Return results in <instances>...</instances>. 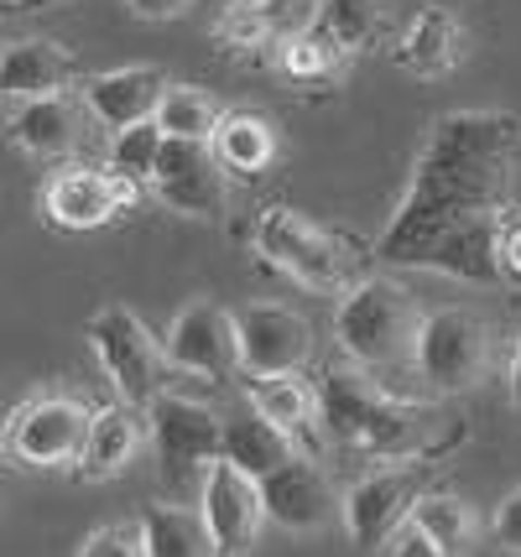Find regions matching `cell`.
<instances>
[{
  "mask_svg": "<svg viewBox=\"0 0 521 557\" xmlns=\"http://www.w3.org/2000/svg\"><path fill=\"white\" fill-rule=\"evenodd\" d=\"M78 557H147V547H141V527H131V521L95 527V532L84 536Z\"/></svg>",
  "mask_w": 521,
  "mask_h": 557,
  "instance_id": "31",
  "label": "cell"
},
{
  "mask_svg": "<svg viewBox=\"0 0 521 557\" xmlns=\"http://www.w3.org/2000/svg\"><path fill=\"white\" fill-rule=\"evenodd\" d=\"M168 360L183 375H199V381H230L240 375V344H235V313L220 302H188L168 329Z\"/></svg>",
  "mask_w": 521,
  "mask_h": 557,
  "instance_id": "14",
  "label": "cell"
},
{
  "mask_svg": "<svg viewBox=\"0 0 521 557\" xmlns=\"http://www.w3.org/2000/svg\"><path fill=\"white\" fill-rule=\"evenodd\" d=\"M427 463H381L371 474H360L345 490V532L355 547H386L401 532V521H412V506L422 495Z\"/></svg>",
  "mask_w": 521,
  "mask_h": 557,
  "instance_id": "10",
  "label": "cell"
},
{
  "mask_svg": "<svg viewBox=\"0 0 521 557\" xmlns=\"http://www.w3.org/2000/svg\"><path fill=\"white\" fill-rule=\"evenodd\" d=\"M392 557H444V553H438L427 536H418L412 527H407V532H397V547H392Z\"/></svg>",
  "mask_w": 521,
  "mask_h": 557,
  "instance_id": "35",
  "label": "cell"
},
{
  "mask_svg": "<svg viewBox=\"0 0 521 557\" xmlns=\"http://www.w3.org/2000/svg\"><path fill=\"white\" fill-rule=\"evenodd\" d=\"M141 437H147V422L136 407H100L95 422H89V443H84V459H78V474L84 480H115L131 469L136 459V448H141Z\"/></svg>",
  "mask_w": 521,
  "mask_h": 557,
  "instance_id": "21",
  "label": "cell"
},
{
  "mask_svg": "<svg viewBox=\"0 0 521 557\" xmlns=\"http://www.w3.org/2000/svg\"><path fill=\"white\" fill-rule=\"evenodd\" d=\"M261 500H266V521L298 536H313L323 527H334V521H345V495L334 490V480L313 459H293L276 474H266Z\"/></svg>",
  "mask_w": 521,
  "mask_h": 557,
  "instance_id": "15",
  "label": "cell"
},
{
  "mask_svg": "<svg viewBox=\"0 0 521 557\" xmlns=\"http://www.w3.org/2000/svg\"><path fill=\"white\" fill-rule=\"evenodd\" d=\"M147 428H151V443H157V459H162V480H194L214 459H224V417L214 407H203L194 396H157L147 407Z\"/></svg>",
  "mask_w": 521,
  "mask_h": 557,
  "instance_id": "8",
  "label": "cell"
},
{
  "mask_svg": "<svg viewBox=\"0 0 521 557\" xmlns=\"http://www.w3.org/2000/svg\"><path fill=\"white\" fill-rule=\"evenodd\" d=\"M418 375L433 391H474L491 364H496V329L480 308H438V313L422 318V334H418Z\"/></svg>",
  "mask_w": 521,
  "mask_h": 557,
  "instance_id": "6",
  "label": "cell"
},
{
  "mask_svg": "<svg viewBox=\"0 0 521 557\" xmlns=\"http://www.w3.org/2000/svg\"><path fill=\"white\" fill-rule=\"evenodd\" d=\"M173 84H168V73L151 69V63H131V69H110V73H95V78H84V104H89V115L115 136V131H131V125H147L157 121V104L168 95Z\"/></svg>",
  "mask_w": 521,
  "mask_h": 557,
  "instance_id": "16",
  "label": "cell"
},
{
  "mask_svg": "<svg viewBox=\"0 0 521 557\" xmlns=\"http://www.w3.org/2000/svg\"><path fill=\"white\" fill-rule=\"evenodd\" d=\"M125 5H131V16H141V22H177V16L194 11V0H125Z\"/></svg>",
  "mask_w": 521,
  "mask_h": 557,
  "instance_id": "34",
  "label": "cell"
},
{
  "mask_svg": "<svg viewBox=\"0 0 521 557\" xmlns=\"http://www.w3.org/2000/svg\"><path fill=\"white\" fill-rule=\"evenodd\" d=\"M418 536H427L444 557H464L480 542V516H474L470 500L448 495V490H427L418 506H412V521H407Z\"/></svg>",
  "mask_w": 521,
  "mask_h": 557,
  "instance_id": "25",
  "label": "cell"
},
{
  "mask_svg": "<svg viewBox=\"0 0 521 557\" xmlns=\"http://www.w3.org/2000/svg\"><path fill=\"white\" fill-rule=\"evenodd\" d=\"M339 63H345V48L313 26V32H287L276 42V69L287 73L293 84H334L339 78Z\"/></svg>",
  "mask_w": 521,
  "mask_h": 557,
  "instance_id": "27",
  "label": "cell"
},
{
  "mask_svg": "<svg viewBox=\"0 0 521 557\" xmlns=\"http://www.w3.org/2000/svg\"><path fill=\"white\" fill-rule=\"evenodd\" d=\"M235 5H246V11H266V5H276V0H235Z\"/></svg>",
  "mask_w": 521,
  "mask_h": 557,
  "instance_id": "36",
  "label": "cell"
},
{
  "mask_svg": "<svg viewBox=\"0 0 521 557\" xmlns=\"http://www.w3.org/2000/svg\"><path fill=\"white\" fill-rule=\"evenodd\" d=\"M491 536H496V547H506V553L521 557V485L496 506V516H491Z\"/></svg>",
  "mask_w": 521,
  "mask_h": 557,
  "instance_id": "32",
  "label": "cell"
},
{
  "mask_svg": "<svg viewBox=\"0 0 521 557\" xmlns=\"http://www.w3.org/2000/svg\"><path fill=\"white\" fill-rule=\"evenodd\" d=\"M89 104L84 95H48V99H26L11 110V141L22 146L26 157H42V162H58V157H74L84 136H89Z\"/></svg>",
  "mask_w": 521,
  "mask_h": 557,
  "instance_id": "17",
  "label": "cell"
},
{
  "mask_svg": "<svg viewBox=\"0 0 521 557\" xmlns=\"http://www.w3.org/2000/svg\"><path fill=\"white\" fill-rule=\"evenodd\" d=\"M422 308L412 302V292L392 282V276H360L355 287L339 297L334 313V334L349 364L360 370H397L412 364L422 334Z\"/></svg>",
  "mask_w": 521,
  "mask_h": 557,
  "instance_id": "3",
  "label": "cell"
},
{
  "mask_svg": "<svg viewBox=\"0 0 521 557\" xmlns=\"http://www.w3.org/2000/svg\"><path fill=\"white\" fill-rule=\"evenodd\" d=\"M136 527L147 557H220L199 506H147Z\"/></svg>",
  "mask_w": 521,
  "mask_h": 557,
  "instance_id": "24",
  "label": "cell"
},
{
  "mask_svg": "<svg viewBox=\"0 0 521 557\" xmlns=\"http://www.w3.org/2000/svg\"><path fill=\"white\" fill-rule=\"evenodd\" d=\"M224 459L235 469H246L250 480H266V474H276L282 463L302 459V454L293 448V437L276 433L256 407H246V412L224 417Z\"/></svg>",
  "mask_w": 521,
  "mask_h": 557,
  "instance_id": "22",
  "label": "cell"
},
{
  "mask_svg": "<svg viewBox=\"0 0 521 557\" xmlns=\"http://www.w3.org/2000/svg\"><path fill=\"white\" fill-rule=\"evenodd\" d=\"M95 412L74 396H32L5 422V454L26 469H78Z\"/></svg>",
  "mask_w": 521,
  "mask_h": 557,
  "instance_id": "7",
  "label": "cell"
},
{
  "mask_svg": "<svg viewBox=\"0 0 521 557\" xmlns=\"http://www.w3.org/2000/svg\"><path fill=\"white\" fill-rule=\"evenodd\" d=\"M209 146H214V157L224 162L230 177H256V172L272 168L276 157V125L261 110H224Z\"/></svg>",
  "mask_w": 521,
  "mask_h": 557,
  "instance_id": "23",
  "label": "cell"
},
{
  "mask_svg": "<svg viewBox=\"0 0 521 557\" xmlns=\"http://www.w3.org/2000/svg\"><path fill=\"white\" fill-rule=\"evenodd\" d=\"M141 183H131L110 168H63L42 188V214L58 230H104L110 219H121L125 209H136Z\"/></svg>",
  "mask_w": 521,
  "mask_h": 557,
  "instance_id": "13",
  "label": "cell"
},
{
  "mask_svg": "<svg viewBox=\"0 0 521 557\" xmlns=\"http://www.w3.org/2000/svg\"><path fill=\"white\" fill-rule=\"evenodd\" d=\"M147 188L183 219H220L230 203V172L209 141H168Z\"/></svg>",
  "mask_w": 521,
  "mask_h": 557,
  "instance_id": "11",
  "label": "cell"
},
{
  "mask_svg": "<svg viewBox=\"0 0 521 557\" xmlns=\"http://www.w3.org/2000/svg\"><path fill=\"white\" fill-rule=\"evenodd\" d=\"M256 250L272 261L282 276H293L298 287L313 292H349L355 287V245L339 240L334 230H323L319 219L298 214L287 203H272L256 219Z\"/></svg>",
  "mask_w": 521,
  "mask_h": 557,
  "instance_id": "4",
  "label": "cell"
},
{
  "mask_svg": "<svg viewBox=\"0 0 521 557\" xmlns=\"http://www.w3.org/2000/svg\"><path fill=\"white\" fill-rule=\"evenodd\" d=\"M250 407L272 422L276 433L293 437L302 459L319 463L323 454V417H319V391L302 386L298 375H282V381H261L250 386Z\"/></svg>",
  "mask_w": 521,
  "mask_h": 557,
  "instance_id": "20",
  "label": "cell"
},
{
  "mask_svg": "<svg viewBox=\"0 0 521 557\" xmlns=\"http://www.w3.org/2000/svg\"><path fill=\"white\" fill-rule=\"evenodd\" d=\"M235 344H240V375L246 381H282L298 375L313 355V323L282 302H246L235 308Z\"/></svg>",
  "mask_w": 521,
  "mask_h": 557,
  "instance_id": "9",
  "label": "cell"
},
{
  "mask_svg": "<svg viewBox=\"0 0 521 557\" xmlns=\"http://www.w3.org/2000/svg\"><path fill=\"white\" fill-rule=\"evenodd\" d=\"M199 516L214 553L220 557H246L256 547V536L266 527V500H261V480H250L246 469H235L230 459H214L199 480Z\"/></svg>",
  "mask_w": 521,
  "mask_h": 557,
  "instance_id": "12",
  "label": "cell"
},
{
  "mask_svg": "<svg viewBox=\"0 0 521 557\" xmlns=\"http://www.w3.org/2000/svg\"><path fill=\"white\" fill-rule=\"evenodd\" d=\"M220 121H224L220 99L199 89V84H173L162 95V104H157V125H162L168 141H214Z\"/></svg>",
  "mask_w": 521,
  "mask_h": 557,
  "instance_id": "26",
  "label": "cell"
},
{
  "mask_svg": "<svg viewBox=\"0 0 521 557\" xmlns=\"http://www.w3.org/2000/svg\"><path fill=\"white\" fill-rule=\"evenodd\" d=\"M74 52L63 42H48V37H16L0 48V95L26 104V99H48L63 95L74 84Z\"/></svg>",
  "mask_w": 521,
  "mask_h": 557,
  "instance_id": "18",
  "label": "cell"
},
{
  "mask_svg": "<svg viewBox=\"0 0 521 557\" xmlns=\"http://www.w3.org/2000/svg\"><path fill=\"white\" fill-rule=\"evenodd\" d=\"M16 5H32V0H0V11H16Z\"/></svg>",
  "mask_w": 521,
  "mask_h": 557,
  "instance_id": "37",
  "label": "cell"
},
{
  "mask_svg": "<svg viewBox=\"0 0 521 557\" xmlns=\"http://www.w3.org/2000/svg\"><path fill=\"white\" fill-rule=\"evenodd\" d=\"M381 22H386V0H319V26L345 52L371 48Z\"/></svg>",
  "mask_w": 521,
  "mask_h": 557,
  "instance_id": "28",
  "label": "cell"
},
{
  "mask_svg": "<svg viewBox=\"0 0 521 557\" xmlns=\"http://www.w3.org/2000/svg\"><path fill=\"white\" fill-rule=\"evenodd\" d=\"M84 334H89V349H95V360H100V370L110 375V386H115L125 407L141 412L157 396H168L173 360H168V349L151 339V329L131 308H121V302L100 308Z\"/></svg>",
  "mask_w": 521,
  "mask_h": 557,
  "instance_id": "5",
  "label": "cell"
},
{
  "mask_svg": "<svg viewBox=\"0 0 521 557\" xmlns=\"http://www.w3.org/2000/svg\"><path fill=\"white\" fill-rule=\"evenodd\" d=\"M162 146H168V136H162V125H157V121L131 125V131H115V136H110V162H104V168L121 172V177H131V183H141V188H147L151 172H157Z\"/></svg>",
  "mask_w": 521,
  "mask_h": 557,
  "instance_id": "29",
  "label": "cell"
},
{
  "mask_svg": "<svg viewBox=\"0 0 521 557\" xmlns=\"http://www.w3.org/2000/svg\"><path fill=\"white\" fill-rule=\"evenodd\" d=\"M319 417L323 437L334 448L365 454L375 463H427L438 454V417L401 401L371 381L360 364H334L319 381Z\"/></svg>",
  "mask_w": 521,
  "mask_h": 557,
  "instance_id": "2",
  "label": "cell"
},
{
  "mask_svg": "<svg viewBox=\"0 0 521 557\" xmlns=\"http://www.w3.org/2000/svg\"><path fill=\"white\" fill-rule=\"evenodd\" d=\"M214 37H220L224 48H235V52L276 48V42H282V37H276V22H272V5H266V11H246V5H235V11L214 26Z\"/></svg>",
  "mask_w": 521,
  "mask_h": 557,
  "instance_id": "30",
  "label": "cell"
},
{
  "mask_svg": "<svg viewBox=\"0 0 521 557\" xmlns=\"http://www.w3.org/2000/svg\"><path fill=\"white\" fill-rule=\"evenodd\" d=\"M496 250H500V271H506V282H521V209H506Z\"/></svg>",
  "mask_w": 521,
  "mask_h": 557,
  "instance_id": "33",
  "label": "cell"
},
{
  "mask_svg": "<svg viewBox=\"0 0 521 557\" xmlns=\"http://www.w3.org/2000/svg\"><path fill=\"white\" fill-rule=\"evenodd\" d=\"M517 381H521V364H517Z\"/></svg>",
  "mask_w": 521,
  "mask_h": 557,
  "instance_id": "38",
  "label": "cell"
},
{
  "mask_svg": "<svg viewBox=\"0 0 521 557\" xmlns=\"http://www.w3.org/2000/svg\"><path fill=\"white\" fill-rule=\"evenodd\" d=\"M521 168V115L454 110L427 131L412 183L386 219L375 256L386 267H427L470 287H500V219Z\"/></svg>",
  "mask_w": 521,
  "mask_h": 557,
  "instance_id": "1",
  "label": "cell"
},
{
  "mask_svg": "<svg viewBox=\"0 0 521 557\" xmlns=\"http://www.w3.org/2000/svg\"><path fill=\"white\" fill-rule=\"evenodd\" d=\"M464 52H470V37L454 22V11L422 5L397 42V69H407L412 78H444L464 63Z\"/></svg>",
  "mask_w": 521,
  "mask_h": 557,
  "instance_id": "19",
  "label": "cell"
}]
</instances>
